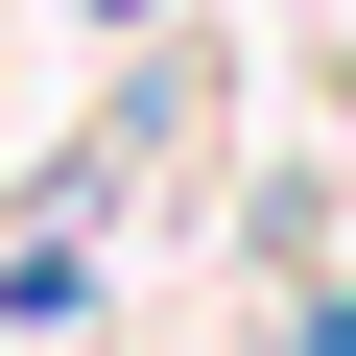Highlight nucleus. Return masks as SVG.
Returning a JSON list of instances; mask_svg holds the SVG:
<instances>
[{"instance_id":"nucleus-1","label":"nucleus","mask_w":356,"mask_h":356,"mask_svg":"<svg viewBox=\"0 0 356 356\" xmlns=\"http://www.w3.org/2000/svg\"><path fill=\"white\" fill-rule=\"evenodd\" d=\"M119 24H143V0H119Z\"/></svg>"}]
</instances>
